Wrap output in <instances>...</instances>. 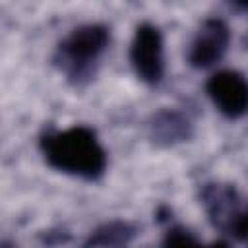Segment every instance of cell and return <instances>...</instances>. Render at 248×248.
Segmentation results:
<instances>
[{
	"label": "cell",
	"mask_w": 248,
	"mask_h": 248,
	"mask_svg": "<svg viewBox=\"0 0 248 248\" xmlns=\"http://www.w3.org/2000/svg\"><path fill=\"white\" fill-rule=\"evenodd\" d=\"M153 138L157 141L174 143L180 140H186L190 136V122L180 112L174 110H161L153 118Z\"/></svg>",
	"instance_id": "7"
},
{
	"label": "cell",
	"mask_w": 248,
	"mask_h": 248,
	"mask_svg": "<svg viewBox=\"0 0 248 248\" xmlns=\"http://www.w3.org/2000/svg\"><path fill=\"white\" fill-rule=\"evenodd\" d=\"M132 234H134V231L128 225H124V223H110L105 229L97 231L95 236H91L87 248L89 246H101V248H107V246H122V244H126L132 238Z\"/></svg>",
	"instance_id": "8"
},
{
	"label": "cell",
	"mask_w": 248,
	"mask_h": 248,
	"mask_svg": "<svg viewBox=\"0 0 248 248\" xmlns=\"http://www.w3.org/2000/svg\"><path fill=\"white\" fill-rule=\"evenodd\" d=\"M207 95L227 118H240L248 107L246 79L236 70H221L207 79Z\"/></svg>",
	"instance_id": "5"
},
{
	"label": "cell",
	"mask_w": 248,
	"mask_h": 248,
	"mask_svg": "<svg viewBox=\"0 0 248 248\" xmlns=\"http://www.w3.org/2000/svg\"><path fill=\"white\" fill-rule=\"evenodd\" d=\"M205 209L209 213V219L236 236L238 240L244 238L246 234V211L238 203V194L232 186H219V184H209L202 192Z\"/></svg>",
	"instance_id": "4"
},
{
	"label": "cell",
	"mask_w": 248,
	"mask_h": 248,
	"mask_svg": "<svg viewBox=\"0 0 248 248\" xmlns=\"http://www.w3.org/2000/svg\"><path fill=\"white\" fill-rule=\"evenodd\" d=\"M229 41H231V31L223 19H217V17L205 19L190 45L188 62L194 68L213 66L227 52Z\"/></svg>",
	"instance_id": "6"
},
{
	"label": "cell",
	"mask_w": 248,
	"mask_h": 248,
	"mask_svg": "<svg viewBox=\"0 0 248 248\" xmlns=\"http://www.w3.org/2000/svg\"><path fill=\"white\" fill-rule=\"evenodd\" d=\"M41 149L52 169L72 176L95 180L107 169V153L87 126L48 132L41 140Z\"/></svg>",
	"instance_id": "1"
},
{
	"label": "cell",
	"mask_w": 248,
	"mask_h": 248,
	"mask_svg": "<svg viewBox=\"0 0 248 248\" xmlns=\"http://www.w3.org/2000/svg\"><path fill=\"white\" fill-rule=\"evenodd\" d=\"M0 248H8V246H0Z\"/></svg>",
	"instance_id": "11"
},
{
	"label": "cell",
	"mask_w": 248,
	"mask_h": 248,
	"mask_svg": "<svg viewBox=\"0 0 248 248\" xmlns=\"http://www.w3.org/2000/svg\"><path fill=\"white\" fill-rule=\"evenodd\" d=\"M130 62L136 76L149 83L157 85L165 74V58H163V35L159 27L153 23L138 25L132 46H130Z\"/></svg>",
	"instance_id": "3"
},
{
	"label": "cell",
	"mask_w": 248,
	"mask_h": 248,
	"mask_svg": "<svg viewBox=\"0 0 248 248\" xmlns=\"http://www.w3.org/2000/svg\"><path fill=\"white\" fill-rule=\"evenodd\" d=\"M207 248H231L227 242H223V240H217V242H213V244H209Z\"/></svg>",
	"instance_id": "10"
},
{
	"label": "cell",
	"mask_w": 248,
	"mask_h": 248,
	"mask_svg": "<svg viewBox=\"0 0 248 248\" xmlns=\"http://www.w3.org/2000/svg\"><path fill=\"white\" fill-rule=\"evenodd\" d=\"M163 248H203V246H200L188 231H184V229H172L167 234V240H165V246Z\"/></svg>",
	"instance_id": "9"
},
{
	"label": "cell",
	"mask_w": 248,
	"mask_h": 248,
	"mask_svg": "<svg viewBox=\"0 0 248 248\" xmlns=\"http://www.w3.org/2000/svg\"><path fill=\"white\" fill-rule=\"evenodd\" d=\"M108 41L110 33L105 25L89 23L76 27L60 43L56 60L64 74L79 83L81 79H87L93 74V66L108 46Z\"/></svg>",
	"instance_id": "2"
}]
</instances>
